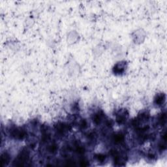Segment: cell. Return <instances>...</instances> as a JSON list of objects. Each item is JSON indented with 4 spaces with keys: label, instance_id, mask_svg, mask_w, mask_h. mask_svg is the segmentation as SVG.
<instances>
[{
    "label": "cell",
    "instance_id": "cell-1",
    "mask_svg": "<svg viewBox=\"0 0 167 167\" xmlns=\"http://www.w3.org/2000/svg\"><path fill=\"white\" fill-rule=\"evenodd\" d=\"M125 70V63H119L116 64L114 68V73L116 74H121Z\"/></svg>",
    "mask_w": 167,
    "mask_h": 167
},
{
    "label": "cell",
    "instance_id": "cell-2",
    "mask_svg": "<svg viewBox=\"0 0 167 167\" xmlns=\"http://www.w3.org/2000/svg\"><path fill=\"white\" fill-rule=\"evenodd\" d=\"M164 100H165V95L164 94L159 95L156 97L155 99V103L158 105H160L164 103Z\"/></svg>",
    "mask_w": 167,
    "mask_h": 167
},
{
    "label": "cell",
    "instance_id": "cell-3",
    "mask_svg": "<svg viewBox=\"0 0 167 167\" xmlns=\"http://www.w3.org/2000/svg\"><path fill=\"white\" fill-rule=\"evenodd\" d=\"M9 161V156L6 153H4L2 155L1 157V163H2V166H4L5 164H6L7 163H8Z\"/></svg>",
    "mask_w": 167,
    "mask_h": 167
},
{
    "label": "cell",
    "instance_id": "cell-4",
    "mask_svg": "<svg viewBox=\"0 0 167 167\" xmlns=\"http://www.w3.org/2000/svg\"><path fill=\"white\" fill-rule=\"evenodd\" d=\"M96 157H97V160L99 161H103L105 159V156L101 154L97 155H96Z\"/></svg>",
    "mask_w": 167,
    "mask_h": 167
}]
</instances>
